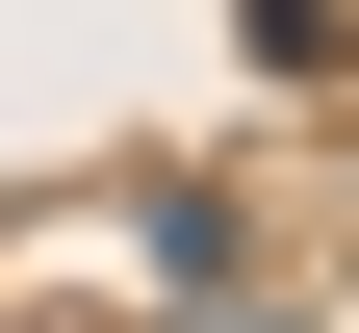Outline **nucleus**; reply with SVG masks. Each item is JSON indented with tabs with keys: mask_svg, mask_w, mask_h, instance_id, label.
I'll use <instances>...</instances> for the list:
<instances>
[{
	"mask_svg": "<svg viewBox=\"0 0 359 333\" xmlns=\"http://www.w3.org/2000/svg\"><path fill=\"white\" fill-rule=\"evenodd\" d=\"M231 26H257V77H334L359 52V0H231Z\"/></svg>",
	"mask_w": 359,
	"mask_h": 333,
	"instance_id": "obj_1",
	"label": "nucleus"
}]
</instances>
